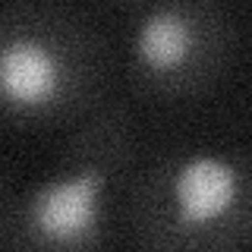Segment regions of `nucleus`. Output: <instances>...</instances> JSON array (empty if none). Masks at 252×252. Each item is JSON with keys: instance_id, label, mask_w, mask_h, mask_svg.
I'll use <instances>...</instances> for the list:
<instances>
[{"instance_id": "1", "label": "nucleus", "mask_w": 252, "mask_h": 252, "mask_svg": "<svg viewBox=\"0 0 252 252\" xmlns=\"http://www.w3.org/2000/svg\"><path fill=\"white\" fill-rule=\"evenodd\" d=\"M136 155L123 107L98 104L69 126L57 170L6 205V252H104L114 224V189Z\"/></svg>"}, {"instance_id": "2", "label": "nucleus", "mask_w": 252, "mask_h": 252, "mask_svg": "<svg viewBox=\"0 0 252 252\" xmlns=\"http://www.w3.org/2000/svg\"><path fill=\"white\" fill-rule=\"evenodd\" d=\"M142 252H240L252 236V158L186 148L158 158L129 192Z\"/></svg>"}, {"instance_id": "3", "label": "nucleus", "mask_w": 252, "mask_h": 252, "mask_svg": "<svg viewBox=\"0 0 252 252\" xmlns=\"http://www.w3.org/2000/svg\"><path fill=\"white\" fill-rule=\"evenodd\" d=\"M104 44L82 16L47 3L0 6V120L76 126L101 104Z\"/></svg>"}, {"instance_id": "4", "label": "nucleus", "mask_w": 252, "mask_h": 252, "mask_svg": "<svg viewBox=\"0 0 252 252\" xmlns=\"http://www.w3.org/2000/svg\"><path fill=\"white\" fill-rule=\"evenodd\" d=\"M230 51V16L205 0H161L129 26L132 85L155 101L205 94L227 69Z\"/></svg>"}, {"instance_id": "5", "label": "nucleus", "mask_w": 252, "mask_h": 252, "mask_svg": "<svg viewBox=\"0 0 252 252\" xmlns=\"http://www.w3.org/2000/svg\"><path fill=\"white\" fill-rule=\"evenodd\" d=\"M6 205L10 202L3 199V183H0V227H3V218H6Z\"/></svg>"}]
</instances>
